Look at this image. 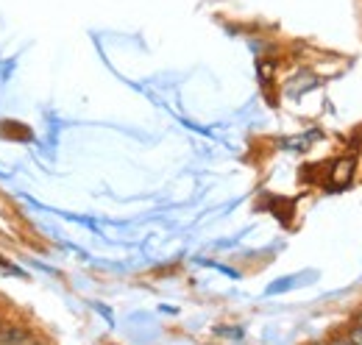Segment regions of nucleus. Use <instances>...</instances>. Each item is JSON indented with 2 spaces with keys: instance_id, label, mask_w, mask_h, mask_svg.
<instances>
[{
  "instance_id": "nucleus-4",
  "label": "nucleus",
  "mask_w": 362,
  "mask_h": 345,
  "mask_svg": "<svg viewBox=\"0 0 362 345\" xmlns=\"http://www.w3.org/2000/svg\"><path fill=\"white\" fill-rule=\"evenodd\" d=\"M313 345H326V343H313Z\"/></svg>"
},
{
  "instance_id": "nucleus-3",
  "label": "nucleus",
  "mask_w": 362,
  "mask_h": 345,
  "mask_svg": "<svg viewBox=\"0 0 362 345\" xmlns=\"http://www.w3.org/2000/svg\"><path fill=\"white\" fill-rule=\"evenodd\" d=\"M357 326H362V312H360V317H357Z\"/></svg>"
},
{
  "instance_id": "nucleus-1",
  "label": "nucleus",
  "mask_w": 362,
  "mask_h": 345,
  "mask_svg": "<svg viewBox=\"0 0 362 345\" xmlns=\"http://www.w3.org/2000/svg\"><path fill=\"white\" fill-rule=\"evenodd\" d=\"M37 332L25 323H3L0 329V345H25Z\"/></svg>"
},
{
  "instance_id": "nucleus-2",
  "label": "nucleus",
  "mask_w": 362,
  "mask_h": 345,
  "mask_svg": "<svg viewBox=\"0 0 362 345\" xmlns=\"http://www.w3.org/2000/svg\"><path fill=\"white\" fill-rule=\"evenodd\" d=\"M329 345H354L351 340H343V337H337V340H332Z\"/></svg>"
},
{
  "instance_id": "nucleus-5",
  "label": "nucleus",
  "mask_w": 362,
  "mask_h": 345,
  "mask_svg": "<svg viewBox=\"0 0 362 345\" xmlns=\"http://www.w3.org/2000/svg\"><path fill=\"white\" fill-rule=\"evenodd\" d=\"M0 329H3V320H0Z\"/></svg>"
}]
</instances>
